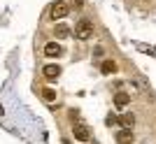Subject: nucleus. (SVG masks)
I'll return each instance as SVG.
<instances>
[{
	"label": "nucleus",
	"instance_id": "nucleus-1",
	"mask_svg": "<svg viewBox=\"0 0 156 144\" xmlns=\"http://www.w3.org/2000/svg\"><path fill=\"white\" fill-rule=\"evenodd\" d=\"M91 33H93V23L89 19H82L77 26H75V37L77 39H89Z\"/></svg>",
	"mask_w": 156,
	"mask_h": 144
},
{
	"label": "nucleus",
	"instance_id": "nucleus-2",
	"mask_svg": "<svg viewBox=\"0 0 156 144\" xmlns=\"http://www.w3.org/2000/svg\"><path fill=\"white\" fill-rule=\"evenodd\" d=\"M68 12H70V7L65 5L63 0H56V2L49 7V16H51L54 21H56V19H63V16H68Z\"/></svg>",
	"mask_w": 156,
	"mask_h": 144
},
{
	"label": "nucleus",
	"instance_id": "nucleus-3",
	"mask_svg": "<svg viewBox=\"0 0 156 144\" xmlns=\"http://www.w3.org/2000/svg\"><path fill=\"white\" fill-rule=\"evenodd\" d=\"M72 132H75V139H79V142H89L91 139V130L84 123H75L72 125Z\"/></svg>",
	"mask_w": 156,
	"mask_h": 144
},
{
	"label": "nucleus",
	"instance_id": "nucleus-4",
	"mask_svg": "<svg viewBox=\"0 0 156 144\" xmlns=\"http://www.w3.org/2000/svg\"><path fill=\"white\" fill-rule=\"evenodd\" d=\"M42 72H44V77H47V79H58V77H61V67H58V65H54V63L44 65V70H42Z\"/></svg>",
	"mask_w": 156,
	"mask_h": 144
},
{
	"label": "nucleus",
	"instance_id": "nucleus-5",
	"mask_svg": "<svg viewBox=\"0 0 156 144\" xmlns=\"http://www.w3.org/2000/svg\"><path fill=\"white\" fill-rule=\"evenodd\" d=\"M44 53L49 56V58H54V56L58 58L61 53H63V49H61V44H56V42H49V44L44 46Z\"/></svg>",
	"mask_w": 156,
	"mask_h": 144
},
{
	"label": "nucleus",
	"instance_id": "nucleus-6",
	"mask_svg": "<svg viewBox=\"0 0 156 144\" xmlns=\"http://www.w3.org/2000/svg\"><path fill=\"white\" fill-rule=\"evenodd\" d=\"M117 142H119V144H133V132H130L128 128L119 130V132H117Z\"/></svg>",
	"mask_w": 156,
	"mask_h": 144
},
{
	"label": "nucleus",
	"instance_id": "nucleus-7",
	"mask_svg": "<svg viewBox=\"0 0 156 144\" xmlns=\"http://www.w3.org/2000/svg\"><path fill=\"white\" fill-rule=\"evenodd\" d=\"M114 105H117L119 109L128 107L130 105V95H128V93H117V95H114Z\"/></svg>",
	"mask_w": 156,
	"mask_h": 144
},
{
	"label": "nucleus",
	"instance_id": "nucleus-8",
	"mask_svg": "<svg viewBox=\"0 0 156 144\" xmlns=\"http://www.w3.org/2000/svg\"><path fill=\"white\" fill-rule=\"evenodd\" d=\"M100 72H103V74H114V72H117V63H114V60H103Z\"/></svg>",
	"mask_w": 156,
	"mask_h": 144
},
{
	"label": "nucleus",
	"instance_id": "nucleus-9",
	"mask_svg": "<svg viewBox=\"0 0 156 144\" xmlns=\"http://www.w3.org/2000/svg\"><path fill=\"white\" fill-rule=\"evenodd\" d=\"M54 35L63 39V37H68V35H70V28H68V26H63V23H58V26L54 28Z\"/></svg>",
	"mask_w": 156,
	"mask_h": 144
},
{
	"label": "nucleus",
	"instance_id": "nucleus-10",
	"mask_svg": "<svg viewBox=\"0 0 156 144\" xmlns=\"http://www.w3.org/2000/svg\"><path fill=\"white\" fill-rule=\"evenodd\" d=\"M119 123L124 125V128H128V130H130V128H133V123H135V116H133V114H124V116L119 118Z\"/></svg>",
	"mask_w": 156,
	"mask_h": 144
},
{
	"label": "nucleus",
	"instance_id": "nucleus-11",
	"mask_svg": "<svg viewBox=\"0 0 156 144\" xmlns=\"http://www.w3.org/2000/svg\"><path fill=\"white\" fill-rule=\"evenodd\" d=\"M42 98H44L47 102H54V100H56V91H54V88H44V91H42Z\"/></svg>",
	"mask_w": 156,
	"mask_h": 144
},
{
	"label": "nucleus",
	"instance_id": "nucleus-12",
	"mask_svg": "<svg viewBox=\"0 0 156 144\" xmlns=\"http://www.w3.org/2000/svg\"><path fill=\"white\" fill-rule=\"evenodd\" d=\"M117 123H119L117 114H107V125H117Z\"/></svg>",
	"mask_w": 156,
	"mask_h": 144
},
{
	"label": "nucleus",
	"instance_id": "nucleus-13",
	"mask_svg": "<svg viewBox=\"0 0 156 144\" xmlns=\"http://www.w3.org/2000/svg\"><path fill=\"white\" fill-rule=\"evenodd\" d=\"M103 51H105L103 46H96V49H93V56H96V58H100V56H103Z\"/></svg>",
	"mask_w": 156,
	"mask_h": 144
}]
</instances>
